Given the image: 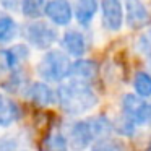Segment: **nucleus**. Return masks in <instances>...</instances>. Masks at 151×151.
I'll return each instance as SVG.
<instances>
[{
	"mask_svg": "<svg viewBox=\"0 0 151 151\" xmlns=\"http://www.w3.org/2000/svg\"><path fill=\"white\" fill-rule=\"evenodd\" d=\"M55 99L59 101L60 107L72 115L85 114L98 104V96L89 86V83L73 81V80L57 88Z\"/></svg>",
	"mask_w": 151,
	"mask_h": 151,
	"instance_id": "f257e3e1",
	"label": "nucleus"
},
{
	"mask_svg": "<svg viewBox=\"0 0 151 151\" xmlns=\"http://www.w3.org/2000/svg\"><path fill=\"white\" fill-rule=\"evenodd\" d=\"M70 57L63 50L59 49H50L44 54L41 62L37 63V73L44 81L57 83L67 78L70 70Z\"/></svg>",
	"mask_w": 151,
	"mask_h": 151,
	"instance_id": "f03ea898",
	"label": "nucleus"
},
{
	"mask_svg": "<svg viewBox=\"0 0 151 151\" xmlns=\"http://www.w3.org/2000/svg\"><path fill=\"white\" fill-rule=\"evenodd\" d=\"M122 111L135 125H151V104L137 94H125L122 99Z\"/></svg>",
	"mask_w": 151,
	"mask_h": 151,
	"instance_id": "7ed1b4c3",
	"label": "nucleus"
},
{
	"mask_svg": "<svg viewBox=\"0 0 151 151\" xmlns=\"http://www.w3.org/2000/svg\"><path fill=\"white\" fill-rule=\"evenodd\" d=\"M24 37L33 47L44 50L49 49L57 41V31L44 21H34V23H29L26 26Z\"/></svg>",
	"mask_w": 151,
	"mask_h": 151,
	"instance_id": "20e7f679",
	"label": "nucleus"
},
{
	"mask_svg": "<svg viewBox=\"0 0 151 151\" xmlns=\"http://www.w3.org/2000/svg\"><path fill=\"white\" fill-rule=\"evenodd\" d=\"M96 140V132L91 120H78L72 125L67 143L73 151H83Z\"/></svg>",
	"mask_w": 151,
	"mask_h": 151,
	"instance_id": "39448f33",
	"label": "nucleus"
},
{
	"mask_svg": "<svg viewBox=\"0 0 151 151\" xmlns=\"http://www.w3.org/2000/svg\"><path fill=\"white\" fill-rule=\"evenodd\" d=\"M102 24L109 31H119L124 23V8L120 0H101Z\"/></svg>",
	"mask_w": 151,
	"mask_h": 151,
	"instance_id": "423d86ee",
	"label": "nucleus"
},
{
	"mask_svg": "<svg viewBox=\"0 0 151 151\" xmlns=\"http://www.w3.org/2000/svg\"><path fill=\"white\" fill-rule=\"evenodd\" d=\"M44 15L57 26H67L73 18V8L68 0H47Z\"/></svg>",
	"mask_w": 151,
	"mask_h": 151,
	"instance_id": "0eeeda50",
	"label": "nucleus"
},
{
	"mask_svg": "<svg viewBox=\"0 0 151 151\" xmlns=\"http://www.w3.org/2000/svg\"><path fill=\"white\" fill-rule=\"evenodd\" d=\"M98 73V65L93 60L80 59L70 65L68 75L67 78L73 81H81V83H89Z\"/></svg>",
	"mask_w": 151,
	"mask_h": 151,
	"instance_id": "6e6552de",
	"label": "nucleus"
},
{
	"mask_svg": "<svg viewBox=\"0 0 151 151\" xmlns=\"http://www.w3.org/2000/svg\"><path fill=\"white\" fill-rule=\"evenodd\" d=\"M125 10H127V23L130 28H143L150 20L148 10L141 0H125Z\"/></svg>",
	"mask_w": 151,
	"mask_h": 151,
	"instance_id": "1a4fd4ad",
	"label": "nucleus"
},
{
	"mask_svg": "<svg viewBox=\"0 0 151 151\" xmlns=\"http://www.w3.org/2000/svg\"><path fill=\"white\" fill-rule=\"evenodd\" d=\"M26 98L29 101H33L34 104L41 106V107H46V106H50L55 101V93L52 91V88L47 83L37 81V83H33V85L28 86Z\"/></svg>",
	"mask_w": 151,
	"mask_h": 151,
	"instance_id": "9d476101",
	"label": "nucleus"
},
{
	"mask_svg": "<svg viewBox=\"0 0 151 151\" xmlns=\"http://www.w3.org/2000/svg\"><path fill=\"white\" fill-rule=\"evenodd\" d=\"M62 46L65 49L67 55L72 57H83L86 52V39L80 31L70 29L63 34L62 37Z\"/></svg>",
	"mask_w": 151,
	"mask_h": 151,
	"instance_id": "9b49d317",
	"label": "nucleus"
},
{
	"mask_svg": "<svg viewBox=\"0 0 151 151\" xmlns=\"http://www.w3.org/2000/svg\"><path fill=\"white\" fill-rule=\"evenodd\" d=\"M98 10V2L96 0H76L75 5V18L81 26H88L93 21Z\"/></svg>",
	"mask_w": 151,
	"mask_h": 151,
	"instance_id": "f8f14e48",
	"label": "nucleus"
},
{
	"mask_svg": "<svg viewBox=\"0 0 151 151\" xmlns=\"http://www.w3.org/2000/svg\"><path fill=\"white\" fill-rule=\"evenodd\" d=\"M20 109L13 99L0 94V127H10L18 119Z\"/></svg>",
	"mask_w": 151,
	"mask_h": 151,
	"instance_id": "ddd939ff",
	"label": "nucleus"
},
{
	"mask_svg": "<svg viewBox=\"0 0 151 151\" xmlns=\"http://www.w3.org/2000/svg\"><path fill=\"white\" fill-rule=\"evenodd\" d=\"M91 151H125V145L115 137H99L91 143Z\"/></svg>",
	"mask_w": 151,
	"mask_h": 151,
	"instance_id": "4468645a",
	"label": "nucleus"
},
{
	"mask_svg": "<svg viewBox=\"0 0 151 151\" xmlns=\"http://www.w3.org/2000/svg\"><path fill=\"white\" fill-rule=\"evenodd\" d=\"M41 151H68L67 138L60 132H52L44 138Z\"/></svg>",
	"mask_w": 151,
	"mask_h": 151,
	"instance_id": "2eb2a0df",
	"label": "nucleus"
},
{
	"mask_svg": "<svg viewBox=\"0 0 151 151\" xmlns=\"http://www.w3.org/2000/svg\"><path fill=\"white\" fill-rule=\"evenodd\" d=\"M21 12L26 18H31V20H37L44 15V10H46L47 0H21Z\"/></svg>",
	"mask_w": 151,
	"mask_h": 151,
	"instance_id": "dca6fc26",
	"label": "nucleus"
},
{
	"mask_svg": "<svg viewBox=\"0 0 151 151\" xmlns=\"http://www.w3.org/2000/svg\"><path fill=\"white\" fill-rule=\"evenodd\" d=\"M18 33V24L8 15L0 17V44H7L12 39H15Z\"/></svg>",
	"mask_w": 151,
	"mask_h": 151,
	"instance_id": "f3484780",
	"label": "nucleus"
},
{
	"mask_svg": "<svg viewBox=\"0 0 151 151\" xmlns=\"http://www.w3.org/2000/svg\"><path fill=\"white\" fill-rule=\"evenodd\" d=\"M133 88L137 96L140 98H150L151 96V75L146 72H138L133 78Z\"/></svg>",
	"mask_w": 151,
	"mask_h": 151,
	"instance_id": "a211bd4d",
	"label": "nucleus"
},
{
	"mask_svg": "<svg viewBox=\"0 0 151 151\" xmlns=\"http://www.w3.org/2000/svg\"><path fill=\"white\" fill-rule=\"evenodd\" d=\"M7 52H8V59H10L12 68H17V67H20L21 63H23L24 60L28 59V55H29V50H28V47L23 46V44H18V46L12 47V49H7Z\"/></svg>",
	"mask_w": 151,
	"mask_h": 151,
	"instance_id": "6ab92c4d",
	"label": "nucleus"
},
{
	"mask_svg": "<svg viewBox=\"0 0 151 151\" xmlns=\"http://www.w3.org/2000/svg\"><path fill=\"white\" fill-rule=\"evenodd\" d=\"M137 50L145 55H151V29L141 33V36L137 39Z\"/></svg>",
	"mask_w": 151,
	"mask_h": 151,
	"instance_id": "aec40b11",
	"label": "nucleus"
},
{
	"mask_svg": "<svg viewBox=\"0 0 151 151\" xmlns=\"http://www.w3.org/2000/svg\"><path fill=\"white\" fill-rule=\"evenodd\" d=\"M112 127H117V130L120 132V133H124V135H132L135 132V127H137V125H135L130 119H127L124 115V117H122L115 125H112Z\"/></svg>",
	"mask_w": 151,
	"mask_h": 151,
	"instance_id": "412c9836",
	"label": "nucleus"
},
{
	"mask_svg": "<svg viewBox=\"0 0 151 151\" xmlns=\"http://www.w3.org/2000/svg\"><path fill=\"white\" fill-rule=\"evenodd\" d=\"M12 68V63H10V59H8V52L7 50H0V76L7 75Z\"/></svg>",
	"mask_w": 151,
	"mask_h": 151,
	"instance_id": "4be33fe9",
	"label": "nucleus"
},
{
	"mask_svg": "<svg viewBox=\"0 0 151 151\" xmlns=\"http://www.w3.org/2000/svg\"><path fill=\"white\" fill-rule=\"evenodd\" d=\"M21 0H0V5L7 10H15L18 8V4H20Z\"/></svg>",
	"mask_w": 151,
	"mask_h": 151,
	"instance_id": "5701e85b",
	"label": "nucleus"
},
{
	"mask_svg": "<svg viewBox=\"0 0 151 151\" xmlns=\"http://www.w3.org/2000/svg\"><path fill=\"white\" fill-rule=\"evenodd\" d=\"M150 67H151V55H150Z\"/></svg>",
	"mask_w": 151,
	"mask_h": 151,
	"instance_id": "b1692460",
	"label": "nucleus"
}]
</instances>
